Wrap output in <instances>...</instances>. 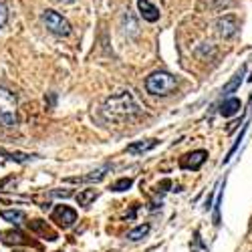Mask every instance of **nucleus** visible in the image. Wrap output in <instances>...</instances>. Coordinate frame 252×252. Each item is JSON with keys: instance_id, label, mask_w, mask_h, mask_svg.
Wrapping results in <instances>:
<instances>
[{"instance_id": "nucleus-21", "label": "nucleus", "mask_w": 252, "mask_h": 252, "mask_svg": "<svg viewBox=\"0 0 252 252\" xmlns=\"http://www.w3.org/2000/svg\"><path fill=\"white\" fill-rule=\"evenodd\" d=\"M51 196H59V198H71V196H73V192H71V190H55V192H51Z\"/></svg>"}, {"instance_id": "nucleus-12", "label": "nucleus", "mask_w": 252, "mask_h": 252, "mask_svg": "<svg viewBox=\"0 0 252 252\" xmlns=\"http://www.w3.org/2000/svg\"><path fill=\"white\" fill-rule=\"evenodd\" d=\"M31 230L34 234H40V236H45V240H57V234L53 232V230L47 226V222H43V220H32L31 222Z\"/></svg>"}, {"instance_id": "nucleus-2", "label": "nucleus", "mask_w": 252, "mask_h": 252, "mask_svg": "<svg viewBox=\"0 0 252 252\" xmlns=\"http://www.w3.org/2000/svg\"><path fill=\"white\" fill-rule=\"evenodd\" d=\"M145 89L156 97H167L178 89V79L167 71H154L145 79Z\"/></svg>"}, {"instance_id": "nucleus-11", "label": "nucleus", "mask_w": 252, "mask_h": 252, "mask_svg": "<svg viewBox=\"0 0 252 252\" xmlns=\"http://www.w3.org/2000/svg\"><path fill=\"white\" fill-rule=\"evenodd\" d=\"M240 99H236V97H228V99H224V103L220 105V115H224V117H232V115H236L238 111H240Z\"/></svg>"}, {"instance_id": "nucleus-10", "label": "nucleus", "mask_w": 252, "mask_h": 252, "mask_svg": "<svg viewBox=\"0 0 252 252\" xmlns=\"http://www.w3.org/2000/svg\"><path fill=\"white\" fill-rule=\"evenodd\" d=\"M158 143H159V139H145V141H133V143H129V145H127V154H131V156H141V154H145V152L154 150Z\"/></svg>"}, {"instance_id": "nucleus-6", "label": "nucleus", "mask_w": 252, "mask_h": 252, "mask_svg": "<svg viewBox=\"0 0 252 252\" xmlns=\"http://www.w3.org/2000/svg\"><path fill=\"white\" fill-rule=\"evenodd\" d=\"M53 222H57L63 230H67V228H71L75 222H77V212L73 208H69V206H57L55 210H53Z\"/></svg>"}, {"instance_id": "nucleus-20", "label": "nucleus", "mask_w": 252, "mask_h": 252, "mask_svg": "<svg viewBox=\"0 0 252 252\" xmlns=\"http://www.w3.org/2000/svg\"><path fill=\"white\" fill-rule=\"evenodd\" d=\"M8 23V8L4 2H0V29H4Z\"/></svg>"}, {"instance_id": "nucleus-19", "label": "nucleus", "mask_w": 252, "mask_h": 252, "mask_svg": "<svg viewBox=\"0 0 252 252\" xmlns=\"http://www.w3.org/2000/svg\"><path fill=\"white\" fill-rule=\"evenodd\" d=\"M192 252H208V246L204 244V240H202V236H200L198 230L194 232V240H192Z\"/></svg>"}, {"instance_id": "nucleus-13", "label": "nucleus", "mask_w": 252, "mask_h": 252, "mask_svg": "<svg viewBox=\"0 0 252 252\" xmlns=\"http://www.w3.org/2000/svg\"><path fill=\"white\" fill-rule=\"evenodd\" d=\"M0 156L10 159V161H16V163H27V161H32V159H38L36 154H23V152H6L0 148Z\"/></svg>"}, {"instance_id": "nucleus-15", "label": "nucleus", "mask_w": 252, "mask_h": 252, "mask_svg": "<svg viewBox=\"0 0 252 252\" xmlns=\"http://www.w3.org/2000/svg\"><path fill=\"white\" fill-rule=\"evenodd\" d=\"M97 198H99V192H97V190H81V192L75 196V200H77V204H79L81 208H89Z\"/></svg>"}, {"instance_id": "nucleus-14", "label": "nucleus", "mask_w": 252, "mask_h": 252, "mask_svg": "<svg viewBox=\"0 0 252 252\" xmlns=\"http://www.w3.org/2000/svg\"><path fill=\"white\" fill-rule=\"evenodd\" d=\"M0 218H2L4 222H8V224L20 226L27 220V214L23 212V210H2V212H0Z\"/></svg>"}, {"instance_id": "nucleus-5", "label": "nucleus", "mask_w": 252, "mask_h": 252, "mask_svg": "<svg viewBox=\"0 0 252 252\" xmlns=\"http://www.w3.org/2000/svg\"><path fill=\"white\" fill-rule=\"evenodd\" d=\"M109 172H111V165L105 163V165L97 167L95 172H89V174H85V176H71V178H65V182H67V184H97V182H101L105 176H107Z\"/></svg>"}, {"instance_id": "nucleus-8", "label": "nucleus", "mask_w": 252, "mask_h": 252, "mask_svg": "<svg viewBox=\"0 0 252 252\" xmlns=\"http://www.w3.org/2000/svg\"><path fill=\"white\" fill-rule=\"evenodd\" d=\"M216 29H218V34L224 36V38L234 36L236 31H238V18H236L234 14H226V16H222V18H218Z\"/></svg>"}, {"instance_id": "nucleus-16", "label": "nucleus", "mask_w": 252, "mask_h": 252, "mask_svg": "<svg viewBox=\"0 0 252 252\" xmlns=\"http://www.w3.org/2000/svg\"><path fill=\"white\" fill-rule=\"evenodd\" d=\"M148 234H150V224H141V226H137V228L129 230V232H127V238H129L131 242H137V240L145 238Z\"/></svg>"}, {"instance_id": "nucleus-17", "label": "nucleus", "mask_w": 252, "mask_h": 252, "mask_svg": "<svg viewBox=\"0 0 252 252\" xmlns=\"http://www.w3.org/2000/svg\"><path fill=\"white\" fill-rule=\"evenodd\" d=\"M244 71H246V67L242 65V67H240V71H238V73L234 75V79H232V81H230V83H228V85L224 87V95H230V93H232V91H236V87H238V85H240V83H242Z\"/></svg>"}, {"instance_id": "nucleus-7", "label": "nucleus", "mask_w": 252, "mask_h": 252, "mask_svg": "<svg viewBox=\"0 0 252 252\" xmlns=\"http://www.w3.org/2000/svg\"><path fill=\"white\" fill-rule=\"evenodd\" d=\"M206 158H208V152H206V150L190 152V154H186V156L180 159V167H182V170H192V172H198L200 167L204 165Z\"/></svg>"}, {"instance_id": "nucleus-4", "label": "nucleus", "mask_w": 252, "mask_h": 252, "mask_svg": "<svg viewBox=\"0 0 252 252\" xmlns=\"http://www.w3.org/2000/svg\"><path fill=\"white\" fill-rule=\"evenodd\" d=\"M40 20H43V25L47 27V31L53 32V34H57V36H69L71 31H73L69 20L63 16V14H59L57 10H51V8L43 12Z\"/></svg>"}, {"instance_id": "nucleus-1", "label": "nucleus", "mask_w": 252, "mask_h": 252, "mask_svg": "<svg viewBox=\"0 0 252 252\" xmlns=\"http://www.w3.org/2000/svg\"><path fill=\"white\" fill-rule=\"evenodd\" d=\"M139 113H141V107L137 105V101L133 99V95L129 91H121L117 95H111L101 105V115L107 121H123V119L135 117Z\"/></svg>"}, {"instance_id": "nucleus-18", "label": "nucleus", "mask_w": 252, "mask_h": 252, "mask_svg": "<svg viewBox=\"0 0 252 252\" xmlns=\"http://www.w3.org/2000/svg\"><path fill=\"white\" fill-rule=\"evenodd\" d=\"M131 186H133V180H131V178H121V180H117L115 184H111L109 190H111V192H125V190H129Z\"/></svg>"}, {"instance_id": "nucleus-9", "label": "nucleus", "mask_w": 252, "mask_h": 252, "mask_svg": "<svg viewBox=\"0 0 252 252\" xmlns=\"http://www.w3.org/2000/svg\"><path fill=\"white\" fill-rule=\"evenodd\" d=\"M137 8L143 20H148V23H156L159 18V10L156 4H152V0H137Z\"/></svg>"}, {"instance_id": "nucleus-3", "label": "nucleus", "mask_w": 252, "mask_h": 252, "mask_svg": "<svg viewBox=\"0 0 252 252\" xmlns=\"http://www.w3.org/2000/svg\"><path fill=\"white\" fill-rule=\"evenodd\" d=\"M16 107H18V99L16 95L6 89V87H0V123L4 127H14L16 125Z\"/></svg>"}]
</instances>
